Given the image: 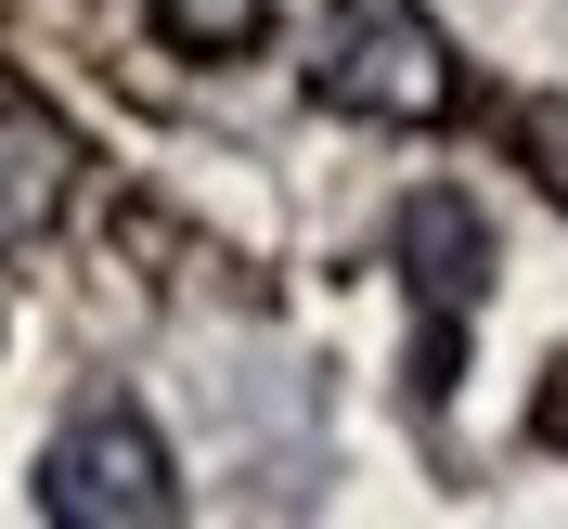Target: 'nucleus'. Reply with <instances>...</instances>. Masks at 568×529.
Listing matches in <instances>:
<instances>
[{
    "instance_id": "nucleus-5",
    "label": "nucleus",
    "mask_w": 568,
    "mask_h": 529,
    "mask_svg": "<svg viewBox=\"0 0 568 529\" xmlns=\"http://www.w3.org/2000/svg\"><path fill=\"white\" fill-rule=\"evenodd\" d=\"M530 155L556 169V194H568V116H530Z\"/></svg>"
},
{
    "instance_id": "nucleus-4",
    "label": "nucleus",
    "mask_w": 568,
    "mask_h": 529,
    "mask_svg": "<svg viewBox=\"0 0 568 529\" xmlns=\"http://www.w3.org/2000/svg\"><path fill=\"white\" fill-rule=\"evenodd\" d=\"M155 27L194 52H233V39H258V0H155Z\"/></svg>"
},
{
    "instance_id": "nucleus-1",
    "label": "nucleus",
    "mask_w": 568,
    "mask_h": 529,
    "mask_svg": "<svg viewBox=\"0 0 568 529\" xmlns=\"http://www.w3.org/2000/svg\"><path fill=\"white\" fill-rule=\"evenodd\" d=\"M39 517L52 529H169L181 517L169 439H155L130 400H91V414L39 452Z\"/></svg>"
},
{
    "instance_id": "nucleus-3",
    "label": "nucleus",
    "mask_w": 568,
    "mask_h": 529,
    "mask_svg": "<svg viewBox=\"0 0 568 529\" xmlns=\"http://www.w3.org/2000/svg\"><path fill=\"white\" fill-rule=\"evenodd\" d=\"M400 272H414V311H426V388H453L465 323L491 297V220L465 207V194H414L400 207Z\"/></svg>"
},
{
    "instance_id": "nucleus-2",
    "label": "nucleus",
    "mask_w": 568,
    "mask_h": 529,
    "mask_svg": "<svg viewBox=\"0 0 568 529\" xmlns=\"http://www.w3.org/2000/svg\"><path fill=\"white\" fill-rule=\"evenodd\" d=\"M323 104L426 130L453 104V39L426 27L414 0H336V27H323Z\"/></svg>"
}]
</instances>
